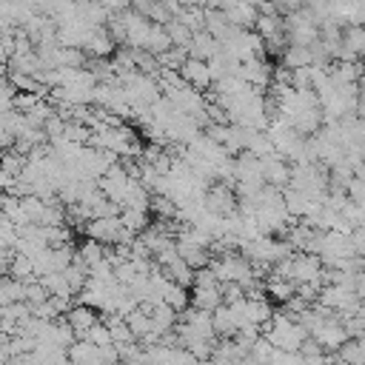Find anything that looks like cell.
<instances>
[{"label": "cell", "instance_id": "52a82bcc", "mask_svg": "<svg viewBox=\"0 0 365 365\" xmlns=\"http://www.w3.org/2000/svg\"><path fill=\"white\" fill-rule=\"evenodd\" d=\"M359 63L365 60V26H342V57Z\"/></svg>", "mask_w": 365, "mask_h": 365}, {"label": "cell", "instance_id": "30bf717a", "mask_svg": "<svg viewBox=\"0 0 365 365\" xmlns=\"http://www.w3.org/2000/svg\"><path fill=\"white\" fill-rule=\"evenodd\" d=\"M220 51V40L211 34V31H194L191 43H188V57H197V60H211L214 54Z\"/></svg>", "mask_w": 365, "mask_h": 365}, {"label": "cell", "instance_id": "5bb4252c", "mask_svg": "<svg viewBox=\"0 0 365 365\" xmlns=\"http://www.w3.org/2000/svg\"><path fill=\"white\" fill-rule=\"evenodd\" d=\"M120 220H123V225H125L131 234H140V231L148 225V211H140V208H120Z\"/></svg>", "mask_w": 365, "mask_h": 365}, {"label": "cell", "instance_id": "8992f818", "mask_svg": "<svg viewBox=\"0 0 365 365\" xmlns=\"http://www.w3.org/2000/svg\"><path fill=\"white\" fill-rule=\"evenodd\" d=\"M114 48H117V43H114V37L108 34L106 26H91L88 29V34L83 40V51L88 57H108Z\"/></svg>", "mask_w": 365, "mask_h": 365}, {"label": "cell", "instance_id": "9a60e30c", "mask_svg": "<svg viewBox=\"0 0 365 365\" xmlns=\"http://www.w3.org/2000/svg\"><path fill=\"white\" fill-rule=\"evenodd\" d=\"M100 3H103V9H106L108 14H117V11L131 9V0H100Z\"/></svg>", "mask_w": 365, "mask_h": 365}, {"label": "cell", "instance_id": "8fae6325", "mask_svg": "<svg viewBox=\"0 0 365 365\" xmlns=\"http://www.w3.org/2000/svg\"><path fill=\"white\" fill-rule=\"evenodd\" d=\"M279 57H282L285 68H308V66L317 63V54H314L311 46H294V43H288Z\"/></svg>", "mask_w": 365, "mask_h": 365}, {"label": "cell", "instance_id": "7c38bea8", "mask_svg": "<svg viewBox=\"0 0 365 365\" xmlns=\"http://www.w3.org/2000/svg\"><path fill=\"white\" fill-rule=\"evenodd\" d=\"M26 299V282H20L11 274H0V308L23 302Z\"/></svg>", "mask_w": 365, "mask_h": 365}, {"label": "cell", "instance_id": "7a4b0ae2", "mask_svg": "<svg viewBox=\"0 0 365 365\" xmlns=\"http://www.w3.org/2000/svg\"><path fill=\"white\" fill-rule=\"evenodd\" d=\"M259 165H262V177H265V185H274V188H285L291 182V165L288 160L279 154V151H271L265 157H259Z\"/></svg>", "mask_w": 365, "mask_h": 365}, {"label": "cell", "instance_id": "3957f363", "mask_svg": "<svg viewBox=\"0 0 365 365\" xmlns=\"http://www.w3.org/2000/svg\"><path fill=\"white\" fill-rule=\"evenodd\" d=\"M237 77H242V80H245L248 86H254V88H265V86H271V80H274V68L268 66L265 57H251V60H242V63H240Z\"/></svg>", "mask_w": 365, "mask_h": 365}, {"label": "cell", "instance_id": "9c48e42d", "mask_svg": "<svg viewBox=\"0 0 365 365\" xmlns=\"http://www.w3.org/2000/svg\"><path fill=\"white\" fill-rule=\"evenodd\" d=\"M225 17L237 29H254L257 17H259V6L254 0H237L231 9H225Z\"/></svg>", "mask_w": 365, "mask_h": 365}, {"label": "cell", "instance_id": "5b68a950", "mask_svg": "<svg viewBox=\"0 0 365 365\" xmlns=\"http://www.w3.org/2000/svg\"><path fill=\"white\" fill-rule=\"evenodd\" d=\"M63 317H66V322L71 325V331H74L77 339H83V336L88 334V328H94V325L100 322V319H97V308H91V305H86V302L71 305Z\"/></svg>", "mask_w": 365, "mask_h": 365}, {"label": "cell", "instance_id": "277c9868", "mask_svg": "<svg viewBox=\"0 0 365 365\" xmlns=\"http://www.w3.org/2000/svg\"><path fill=\"white\" fill-rule=\"evenodd\" d=\"M177 71H180V77H182L188 86H194L197 91H200V88H211V86H214V74H211L208 60L185 57V60H182V66H180Z\"/></svg>", "mask_w": 365, "mask_h": 365}, {"label": "cell", "instance_id": "6da1fadb", "mask_svg": "<svg viewBox=\"0 0 365 365\" xmlns=\"http://www.w3.org/2000/svg\"><path fill=\"white\" fill-rule=\"evenodd\" d=\"M83 231L88 234V240H97L103 245H123V242H131L134 234L123 225L120 214H106V217H94L83 225Z\"/></svg>", "mask_w": 365, "mask_h": 365}, {"label": "cell", "instance_id": "ba28073f", "mask_svg": "<svg viewBox=\"0 0 365 365\" xmlns=\"http://www.w3.org/2000/svg\"><path fill=\"white\" fill-rule=\"evenodd\" d=\"M68 362L71 365H106L103 345H94L88 339H77L68 345Z\"/></svg>", "mask_w": 365, "mask_h": 365}, {"label": "cell", "instance_id": "4fadbf2b", "mask_svg": "<svg viewBox=\"0 0 365 365\" xmlns=\"http://www.w3.org/2000/svg\"><path fill=\"white\" fill-rule=\"evenodd\" d=\"M165 31H168L171 43L180 46V48H188V43H191V37H194V31H191L180 17H171V20L165 23Z\"/></svg>", "mask_w": 365, "mask_h": 365}]
</instances>
